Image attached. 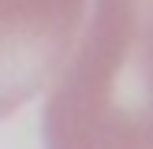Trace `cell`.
<instances>
[{
  "label": "cell",
  "mask_w": 153,
  "mask_h": 149,
  "mask_svg": "<svg viewBox=\"0 0 153 149\" xmlns=\"http://www.w3.org/2000/svg\"><path fill=\"white\" fill-rule=\"evenodd\" d=\"M82 15L86 0H0V119L60 71Z\"/></svg>",
  "instance_id": "2"
},
{
  "label": "cell",
  "mask_w": 153,
  "mask_h": 149,
  "mask_svg": "<svg viewBox=\"0 0 153 149\" xmlns=\"http://www.w3.org/2000/svg\"><path fill=\"white\" fill-rule=\"evenodd\" d=\"M41 138L45 149H153V0H94Z\"/></svg>",
  "instance_id": "1"
}]
</instances>
